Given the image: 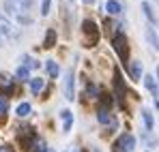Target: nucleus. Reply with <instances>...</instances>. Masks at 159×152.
Wrapping results in <instances>:
<instances>
[{
  "mask_svg": "<svg viewBox=\"0 0 159 152\" xmlns=\"http://www.w3.org/2000/svg\"><path fill=\"white\" fill-rule=\"evenodd\" d=\"M62 90H65V99H67V101H73V99H75V92H73V69H67Z\"/></svg>",
  "mask_w": 159,
  "mask_h": 152,
  "instance_id": "6",
  "label": "nucleus"
},
{
  "mask_svg": "<svg viewBox=\"0 0 159 152\" xmlns=\"http://www.w3.org/2000/svg\"><path fill=\"white\" fill-rule=\"evenodd\" d=\"M11 2L17 4V7H22V9H26V11H30V7H32L34 0H11Z\"/></svg>",
  "mask_w": 159,
  "mask_h": 152,
  "instance_id": "20",
  "label": "nucleus"
},
{
  "mask_svg": "<svg viewBox=\"0 0 159 152\" xmlns=\"http://www.w3.org/2000/svg\"><path fill=\"white\" fill-rule=\"evenodd\" d=\"M142 120H144V127H146V131H153V127H155V120H153V116H151V109H142Z\"/></svg>",
  "mask_w": 159,
  "mask_h": 152,
  "instance_id": "11",
  "label": "nucleus"
},
{
  "mask_svg": "<svg viewBox=\"0 0 159 152\" xmlns=\"http://www.w3.org/2000/svg\"><path fill=\"white\" fill-rule=\"evenodd\" d=\"M114 148H118L120 152H133V148H135V137H133L131 133H123V135L116 139Z\"/></svg>",
  "mask_w": 159,
  "mask_h": 152,
  "instance_id": "5",
  "label": "nucleus"
},
{
  "mask_svg": "<svg viewBox=\"0 0 159 152\" xmlns=\"http://www.w3.org/2000/svg\"><path fill=\"white\" fill-rule=\"evenodd\" d=\"M65 2H67V4H73L75 0H62V4H65Z\"/></svg>",
  "mask_w": 159,
  "mask_h": 152,
  "instance_id": "27",
  "label": "nucleus"
},
{
  "mask_svg": "<svg viewBox=\"0 0 159 152\" xmlns=\"http://www.w3.org/2000/svg\"><path fill=\"white\" fill-rule=\"evenodd\" d=\"M30 111H32L30 103H20V105H17V109H15V114H17L20 118H26V116H30Z\"/></svg>",
  "mask_w": 159,
  "mask_h": 152,
  "instance_id": "15",
  "label": "nucleus"
},
{
  "mask_svg": "<svg viewBox=\"0 0 159 152\" xmlns=\"http://www.w3.org/2000/svg\"><path fill=\"white\" fill-rule=\"evenodd\" d=\"M9 111V101L7 97H0V114H7Z\"/></svg>",
  "mask_w": 159,
  "mask_h": 152,
  "instance_id": "23",
  "label": "nucleus"
},
{
  "mask_svg": "<svg viewBox=\"0 0 159 152\" xmlns=\"http://www.w3.org/2000/svg\"><path fill=\"white\" fill-rule=\"evenodd\" d=\"M60 122H62V131L69 133L71 127H73V114H71L69 109H62V111H60Z\"/></svg>",
  "mask_w": 159,
  "mask_h": 152,
  "instance_id": "9",
  "label": "nucleus"
},
{
  "mask_svg": "<svg viewBox=\"0 0 159 152\" xmlns=\"http://www.w3.org/2000/svg\"><path fill=\"white\" fill-rule=\"evenodd\" d=\"M4 43H7V41H4V39L0 37V47H4Z\"/></svg>",
  "mask_w": 159,
  "mask_h": 152,
  "instance_id": "26",
  "label": "nucleus"
},
{
  "mask_svg": "<svg viewBox=\"0 0 159 152\" xmlns=\"http://www.w3.org/2000/svg\"><path fill=\"white\" fill-rule=\"evenodd\" d=\"M43 152H54V150H52V148H45V150H43Z\"/></svg>",
  "mask_w": 159,
  "mask_h": 152,
  "instance_id": "29",
  "label": "nucleus"
},
{
  "mask_svg": "<svg viewBox=\"0 0 159 152\" xmlns=\"http://www.w3.org/2000/svg\"><path fill=\"white\" fill-rule=\"evenodd\" d=\"M30 81V90L34 92V94H39L41 90H43V79L41 77H32V79H28Z\"/></svg>",
  "mask_w": 159,
  "mask_h": 152,
  "instance_id": "17",
  "label": "nucleus"
},
{
  "mask_svg": "<svg viewBox=\"0 0 159 152\" xmlns=\"http://www.w3.org/2000/svg\"><path fill=\"white\" fill-rule=\"evenodd\" d=\"M144 86H146V88L153 92V97L157 99V79H155L153 75H146L144 77Z\"/></svg>",
  "mask_w": 159,
  "mask_h": 152,
  "instance_id": "14",
  "label": "nucleus"
},
{
  "mask_svg": "<svg viewBox=\"0 0 159 152\" xmlns=\"http://www.w3.org/2000/svg\"><path fill=\"white\" fill-rule=\"evenodd\" d=\"M4 9L9 11V15H11L13 20H17L22 26H30V24H32V17L28 15L26 9H22V7H17V4H13L11 0H7V2H4Z\"/></svg>",
  "mask_w": 159,
  "mask_h": 152,
  "instance_id": "2",
  "label": "nucleus"
},
{
  "mask_svg": "<svg viewBox=\"0 0 159 152\" xmlns=\"http://www.w3.org/2000/svg\"><path fill=\"white\" fill-rule=\"evenodd\" d=\"M142 9H144V15L151 20V24H153V28L157 26V17H155V13H153V9H151V4L148 2H142Z\"/></svg>",
  "mask_w": 159,
  "mask_h": 152,
  "instance_id": "18",
  "label": "nucleus"
},
{
  "mask_svg": "<svg viewBox=\"0 0 159 152\" xmlns=\"http://www.w3.org/2000/svg\"><path fill=\"white\" fill-rule=\"evenodd\" d=\"M106 11L110 13V15H118V13L123 11V7H120V2H116V0H107Z\"/></svg>",
  "mask_w": 159,
  "mask_h": 152,
  "instance_id": "13",
  "label": "nucleus"
},
{
  "mask_svg": "<svg viewBox=\"0 0 159 152\" xmlns=\"http://www.w3.org/2000/svg\"><path fill=\"white\" fill-rule=\"evenodd\" d=\"M15 75L20 77V79H28V77H30V71H28V67H20V69L15 71Z\"/></svg>",
  "mask_w": 159,
  "mask_h": 152,
  "instance_id": "21",
  "label": "nucleus"
},
{
  "mask_svg": "<svg viewBox=\"0 0 159 152\" xmlns=\"http://www.w3.org/2000/svg\"><path fill=\"white\" fill-rule=\"evenodd\" d=\"M146 41H148V45L153 50H157V32H155V28H146Z\"/></svg>",
  "mask_w": 159,
  "mask_h": 152,
  "instance_id": "16",
  "label": "nucleus"
},
{
  "mask_svg": "<svg viewBox=\"0 0 159 152\" xmlns=\"http://www.w3.org/2000/svg\"><path fill=\"white\" fill-rule=\"evenodd\" d=\"M82 2H84V4H90V2H95V0H82Z\"/></svg>",
  "mask_w": 159,
  "mask_h": 152,
  "instance_id": "28",
  "label": "nucleus"
},
{
  "mask_svg": "<svg viewBox=\"0 0 159 152\" xmlns=\"http://www.w3.org/2000/svg\"><path fill=\"white\" fill-rule=\"evenodd\" d=\"M88 94H90V97H99V90H97L95 86H88Z\"/></svg>",
  "mask_w": 159,
  "mask_h": 152,
  "instance_id": "24",
  "label": "nucleus"
},
{
  "mask_svg": "<svg viewBox=\"0 0 159 152\" xmlns=\"http://www.w3.org/2000/svg\"><path fill=\"white\" fill-rule=\"evenodd\" d=\"M0 152H15L11 146H0Z\"/></svg>",
  "mask_w": 159,
  "mask_h": 152,
  "instance_id": "25",
  "label": "nucleus"
},
{
  "mask_svg": "<svg viewBox=\"0 0 159 152\" xmlns=\"http://www.w3.org/2000/svg\"><path fill=\"white\" fill-rule=\"evenodd\" d=\"M54 45H56V32L50 28V30L45 32V45H43V47H48V50H50V47H54Z\"/></svg>",
  "mask_w": 159,
  "mask_h": 152,
  "instance_id": "19",
  "label": "nucleus"
},
{
  "mask_svg": "<svg viewBox=\"0 0 159 152\" xmlns=\"http://www.w3.org/2000/svg\"><path fill=\"white\" fill-rule=\"evenodd\" d=\"M112 47L116 50L118 58H120L123 62H129V43H127V39H125L123 32H116V34L112 37Z\"/></svg>",
  "mask_w": 159,
  "mask_h": 152,
  "instance_id": "3",
  "label": "nucleus"
},
{
  "mask_svg": "<svg viewBox=\"0 0 159 152\" xmlns=\"http://www.w3.org/2000/svg\"><path fill=\"white\" fill-rule=\"evenodd\" d=\"M45 71H48V75L52 77V79H56V77L60 75V67H58L54 60H48V62H45Z\"/></svg>",
  "mask_w": 159,
  "mask_h": 152,
  "instance_id": "10",
  "label": "nucleus"
},
{
  "mask_svg": "<svg viewBox=\"0 0 159 152\" xmlns=\"http://www.w3.org/2000/svg\"><path fill=\"white\" fill-rule=\"evenodd\" d=\"M52 7V0H41V15H48Z\"/></svg>",
  "mask_w": 159,
  "mask_h": 152,
  "instance_id": "22",
  "label": "nucleus"
},
{
  "mask_svg": "<svg viewBox=\"0 0 159 152\" xmlns=\"http://www.w3.org/2000/svg\"><path fill=\"white\" fill-rule=\"evenodd\" d=\"M129 75H131L133 79H140V77H142V64H140L138 60L129 62Z\"/></svg>",
  "mask_w": 159,
  "mask_h": 152,
  "instance_id": "12",
  "label": "nucleus"
},
{
  "mask_svg": "<svg viewBox=\"0 0 159 152\" xmlns=\"http://www.w3.org/2000/svg\"><path fill=\"white\" fill-rule=\"evenodd\" d=\"M0 37L4 41H17L22 37V30L13 24V22H9L4 15H0Z\"/></svg>",
  "mask_w": 159,
  "mask_h": 152,
  "instance_id": "1",
  "label": "nucleus"
},
{
  "mask_svg": "<svg viewBox=\"0 0 159 152\" xmlns=\"http://www.w3.org/2000/svg\"><path fill=\"white\" fill-rule=\"evenodd\" d=\"M114 90H116V99H118V101H123L127 90H125V81H123L120 71H116V73H114Z\"/></svg>",
  "mask_w": 159,
  "mask_h": 152,
  "instance_id": "7",
  "label": "nucleus"
},
{
  "mask_svg": "<svg viewBox=\"0 0 159 152\" xmlns=\"http://www.w3.org/2000/svg\"><path fill=\"white\" fill-rule=\"evenodd\" d=\"M82 32L86 37V47H93L97 41H99V28L93 20H84L82 22Z\"/></svg>",
  "mask_w": 159,
  "mask_h": 152,
  "instance_id": "4",
  "label": "nucleus"
},
{
  "mask_svg": "<svg viewBox=\"0 0 159 152\" xmlns=\"http://www.w3.org/2000/svg\"><path fill=\"white\" fill-rule=\"evenodd\" d=\"M97 120H99L101 124H114V127H118V122L112 118L110 109H106V107H99V111H97Z\"/></svg>",
  "mask_w": 159,
  "mask_h": 152,
  "instance_id": "8",
  "label": "nucleus"
}]
</instances>
